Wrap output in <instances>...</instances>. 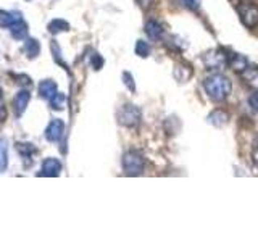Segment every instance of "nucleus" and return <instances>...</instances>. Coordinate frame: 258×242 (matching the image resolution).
I'll list each match as a JSON object with an SVG mask.
<instances>
[{"instance_id": "nucleus-1", "label": "nucleus", "mask_w": 258, "mask_h": 242, "mask_svg": "<svg viewBox=\"0 0 258 242\" xmlns=\"http://www.w3.org/2000/svg\"><path fill=\"white\" fill-rule=\"evenodd\" d=\"M204 89L213 102H223L229 97L232 91V83L228 76L221 75V73H216V75L208 76L204 81Z\"/></svg>"}, {"instance_id": "nucleus-2", "label": "nucleus", "mask_w": 258, "mask_h": 242, "mask_svg": "<svg viewBox=\"0 0 258 242\" xmlns=\"http://www.w3.org/2000/svg\"><path fill=\"white\" fill-rule=\"evenodd\" d=\"M121 165H123L124 174H127V176H141L144 173V168H145V158H144V155L141 152L129 150L123 155Z\"/></svg>"}, {"instance_id": "nucleus-3", "label": "nucleus", "mask_w": 258, "mask_h": 242, "mask_svg": "<svg viewBox=\"0 0 258 242\" xmlns=\"http://www.w3.org/2000/svg\"><path fill=\"white\" fill-rule=\"evenodd\" d=\"M142 113L141 108L136 107L133 103H124L123 107L118 110V123L126 128H137L141 123Z\"/></svg>"}, {"instance_id": "nucleus-4", "label": "nucleus", "mask_w": 258, "mask_h": 242, "mask_svg": "<svg viewBox=\"0 0 258 242\" xmlns=\"http://www.w3.org/2000/svg\"><path fill=\"white\" fill-rule=\"evenodd\" d=\"M204 63H205L207 70L221 71V70H224L226 65H228V55H226L221 48H213V50L205 53Z\"/></svg>"}, {"instance_id": "nucleus-5", "label": "nucleus", "mask_w": 258, "mask_h": 242, "mask_svg": "<svg viewBox=\"0 0 258 242\" xmlns=\"http://www.w3.org/2000/svg\"><path fill=\"white\" fill-rule=\"evenodd\" d=\"M239 16L247 28H253L258 24V8L252 2H247V0L245 2H240Z\"/></svg>"}, {"instance_id": "nucleus-6", "label": "nucleus", "mask_w": 258, "mask_h": 242, "mask_svg": "<svg viewBox=\"0 0 258 242\" xmlns=\"http://www.w3.org/2000/svg\"><path fill=\"white\" fill-rule=\"evenodd\" d=\"M64 134V121L60 118L52 119L45 128V139L48 142H60Z\"/></svg>"}, {"instance_id": "nucleus-7", "label": "nucleus", "mask_w": 258, "mask_h": 242, "mask_svg": "<svg viewBox=\"0 0 258 242\" xmlns=\"http://www.w3.org/2000/svg\"><path fill=\"white\" fill-rule=\"evenodd\" d=\"M61 161L58 158H53V157H48L42 161V168H40V173L39 176H45V177H55V176H60L61 173Z\"/></svg>"}, {"instance_id": "nucleus-8", "label": "nucleus", "mask_w": 258, "mask_h": 242, "mask_svg": "<svg viewBox=\"0 0 258 242\" xmlns=\"http://www.w3.org/2000/svg\"><path fill=\"white\" fill-rule=\"evenodd\" d=\"M31 102V92L29 89H21V91L15 95L13 99V110L16 116H23V113L26 111L28 105Z\"/></svg>"}, {"instance_id": "nucleus-9", "label": "nucleus", "mask_w": 258, "mask_h": 242, "mask_svg": "<svg viewBox=\"0 0 258 242\" xmlns=\"http://www.w3.org/2000/svg\"><path fill=\"white\" fill-rule=\"evenodd\" d=\"M58 92V86L53 79H44L42 83L39 84V97L44 100H50L52 97Z\"/></svg>"}, {"instance_id": "nucleus-10", "label": "nucleus", "mask_w": 258, "mask_h": 242, "mask_svg": "<svg viewBox=\"0 0 258 242\" xmlns=\"http://www.w3.org/2000/svg\"><path fill=\"white\" fill-rule=\"evenodd\" d=\"M16 150L20 152L21 158L24 160V166H31L32 165V157L37 152L36 147L29 142H18L16 144Z\"/></svg>"}, {"instance_id": "nucleus-11", "label": "nucleus", "mask_w": 258, "mask_h": 242, "mask_svg": "<svg viewBox=\"0 0 258 242\" xmlns=\"http://www.w3.org/2000/svg\"><path fill=\"white\" fill-rule=\"evenodd\" d=\"M145 34H147L152 40H160L165 34V29L158 21L150 20V21L145 23Z\"/></svg>"}, {"instance_id": "nucleus-12", "label": "nucleus", "mask_w": 258, "mask_h": 242, "mask_svg": "<svg viewBox=\"0 0 258 242\" xmlns=\"http://www.w3.org/2000/svg\"><path fill=\"white\" fill-rule=\"evenodd\" d=\"M10 34L15 40H24L28 39V34H29V26L23 20L16 21L15 24L10 26Z\"/></svg>"}, {"instance_id": "nucleus-13", "label": "nucleus", "mask_w": 258, "mask_h": 242, "mask_svg": "<svg viewBox=\"0 0 258 242\" xmlns=\"http://www.w3.org/2000/svg\"><path fill=\"white\" fill-rule=\"evenodd\" d=\"M24 53L29 60H34L37 58V55L40 53V44L39 40L34 39V37H28L24 39Z\"/></svg>"}, {"instance_id": "nucleus-14", "label": "nucleus", "mask_w": 258, "mask_h": 242, "mask_svg": "<svg viewBox=\"0 0 258 242\" xmlns=\"http://www.w3.org/2000/svg\"><path fill=\"white\" fill-rule=\"evenodd\" d=\"M23 20L20 12H7V10H0V28H10L12 24L16 21Z\"/></svg>"}, {"instance_id": "nucleus-15", "label": "nucleus", "mask_w": 258, "mask_h": 242, "mask_svg": "<svg viewBox=\"0 0 258 242\" xmlns=\"http://www.w3.org/2000/svg\"><path fill=\"white\" fill-rule=\"evenodd\" d=\"M228 119H229V115L224 110H215V111L210 113L208 123L213 125L215 128H223L226 123H228Z\"/></svg>"}, {"instance_id": "nucleus-16", "label": "nucleus", "mask_w": 258, "mask_h": 242, "mask_svg": "<svg viewBox=\"0 0 258 242\" xmlns=\"http://www.w3.org/2000/svg\"><path fill=\"white\" fill-rule=\"evenodd\" d=\"M228 63L231 65L232 70H236L239 73L244 71L248 67V60L245 58L244 55H240V53H232L231 56H228Z\"/></svg>"}, {"instance_id": "nucleus-17", "label": "nucleus", "mask_w": 258, "mask_h": 242, "mask_svg": "<svg viewBox=\"0 0 258 242\" xmlns=\"http://www.w3.org/2000/svg\"><path fill=\"white\" fill-rule=\"evenodd\" d=\"M47 29H48V32H50V34L56 36V34H60V32L70 31V23L61 20V18H56V20H52L50 23H48Z\"/></svg>"}, {"instance_id": "nucleus-18", "label": "nucleus", "mask_w": 258, "mask_h": 242, "mask_svg": "<svg viewBox=\"0 0 258 242\" xmlns=\"http://www.w3.org/2000/svg\"><path fill=\"white\" fill-rule=\"evenodd\" d=\"M240 75L248 86L258 89V68L256 67H247L244 71H240Z\"/></svg>"}, {"instance_id": "nucleus-19", "label": "nucleus", "mask_w": 258, "mask_h": 242, "mask_svg": "<svg viewBox=\"0 0 258 242\" xmlns=\"http://www.w3.org/2000/svg\"><path fill=\"white\" fill-rule=\"evenodd\" d=\"M48 103H50L52 110L61 111V110H64V107H67V95H64L63 92H56L52 99L48 100Z\"/></svg>"}, {"instance_id": "nucleus-20", "label": "nucleus", "mask_w": 258, "mask_h": 242, "mask_svg": "<svg viewBox=\"0 0 258 242\" xmlns=\"http://www.w3.org/2000/svg\"><path fill=\"white\" fill-rule=\"evenodd\" d=\"M8 168V144L7 139L0 137V171H7Z\"/></svg>"}, {"instance_id": "nucleus-21", "label": "nucleus", "mask_w": 258, "mask_h": 242, "mask_svg": "<svg viewBox=\"0 0 258 242\" xmlns=\"http://www.w3.org/2000/svg\"><path fill=\"white\" fill-rule=\"evenodd\" d=\"M136 55L137 56H141V58H147V56L150 55V45L145 42V40H142V39H139L136 42Z\"/></svg>"}, {"instance_id": "nucleus-22", "label": "nucleus", "mask_w": 258, "mask_h": 242, "mask_svg": "<svg viewBox=\"0 0 258 242\" xmlns=\"http://www.w3.org/2000/svg\"><path fill=\"white\" fill-rule=\"evenodd\" d=\"M12 76L15 78V83H18L24 89H28V87L32 86V81H31V78L28 75H12Z\"/></svg>"}, {"instance_id": "nucleus-23", "label": "nucleus", "mask_w": 258, "mask_h": 242, "mask_svg": "<svg viewBox=\"0 0 258 242\" xmlns=\"http://www.w3.org/2000/svg\"><path fill=\"white\" fill-rule=\"evenodd\" d=\"M179 4L190 12H197L202 5V0H179Z\"/></svg>"}, {"instance_id": "nucleus-24", "label": "nucleus", "mask_w": 258, "mask_h": 242, "mask_svg": "<svg viewBox=\"0 0 258 242\" xmlns=\"http://www.w3.org/2000/svg\"><path fill=\"white\" fill-rule=\"evenodd\" d=\"M123 83H124V86L129 89V91H131V92H136V83H134V76H133L129 71H124V73H123Z\"/></svg>"}, {"instance_id": "nucleus-25", "label": "nucleus", "mask_w": 258, "mask_h": 242, "mask_svg": "<svg viewBox=\"0 0 258 242\" xmlns=\"http://www.w3.org/2000/svg\"><path fill=\"white\" fill-rule=\"evenodd\" d=\"M91 65H92V68L95 70V71H99V70H102V67H103V58H102V55L100 53H92V56H91Z\"/></svg>"}, {"instance_id": "nucleus-26", "label": "nucleus", "mask_w": 258, "mask_h": 242, "mask_svg": "<svg viewBox=\"0 0 258 242\" xmlns=\"http://www.w3.org/2000/svg\"><path fill=\"white\" fill-rule=\"evenodd\" d=\"M248 105H250V108H252V110L258 111V91L248 97Z\"/></svg>"}, {"instance_id": "nucleus-27", "label": "nucleus", "mask_w": 258, "mask_h": 242, "mask_svg": "<svg viewBox=\"0 0 258 242\" xmlns=\"http://www.w3.org/2000/svg\"><path fill=\"white\" fill-rule=\"evenodd\" d=\"M5 119H7V108L4 105H0V125L5 123Z\"/></svg>"}, {"instance_id": "nucleus-28", "label": "nucleus", "mask_w": 258, "mask_h": 242, "mask_svg": "<svg viewBox=\"0 0 258 242\" xmlns=\"http://www.w3.org/2000/svg\"><path fill=\"white\" fill-rule=\"evenodd\" d=\"M252 157H253V161L258 165V145L253 149V153H252Z\"/></svg>"}, {"instance_id": "nucleus-29", "label": "nucleus", "mask_w": 258, "mask_h": 242, "mask_svg": "<svg viewBox=\"0 0 258 242\" xmlns=\"http://www.w3.org/2000/svg\"><path fill=\"white\" fill-rule=\"evenodd\" d=\"M4 102V91H2V87H0V105H2Z\"/></svg>"}]
</instances>
